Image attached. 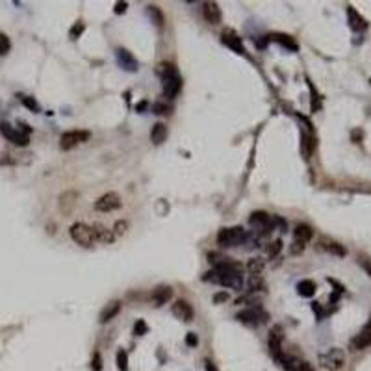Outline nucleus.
Wrapping results in <instances>:
<instances>
[{
  "label": "nucleus",
  "mask_w": 371,
  "mask_h": 371,
  "mask_svg": "<svg viewBox=\"0 0 371 371\" xmlns=\"http://www.w3.org/2000/svg\"><path fill=\"white\" fill-rule=\"evenodd\" d=\"M345 351L339 347H330L325 353H319L318 364L325 371H339L345 366Z\"/></svg>",
  "instance_id": "1"
},
{
  "label": "nucleus",
  "mask_w": 371,
  "mask_h": 371,
  "mask_svg": "<svg viewBox=\"0 0 371 371\" xmlns=\"http://www.w3.org/2000/svg\"><path fill=\"white\" fill-rule=\"evenodd\" d=\"M247 232L242 226H234V228H221L217 234V245L221 247H238L247 242Z\"/></svg>",
  "instance_id": "2"
},
{
  "label": "nucleus",
  "mask_w": 371,
  "mask_h": 371,
  "mask_svg": "<svg viewBox=\"0 0 371 371\" xmlns=\"http://www.w3.org/2000/svg\"><path fill=\"white\" fill-rule=\"evenodd\" d=\"M278 364H282V368L288 371H316L314 366L310 364L308 360H303L299 356H293V355H288V353H278L275 356Z\"/></svg>",
  "instance_id": "3"
},
{
  "label": "nucleus",
  "mask_w": 371,
  "mask_h": 371,
  "mask_svg": "<svg viewBox=\"0 0 371 371\" xmlns=\"http://www.w3.org/2000/svg\"><path fill=\"white\" fill-rule=\"evenodd\" d=\"M71 238L78 245H82V247H91L97 242L93 226H87L84 223H74L73 226H71Z\"/></svg>",
  "instance_id": "4"
},
{
  "label": "nucleus",
  "mask_w": 371,
  "mask_h": 371,
  "mask_svg": "<svg viewBox=\"0 0 371 371\" xmlns=\"http://www.w3.org/2000/svg\"><path fill=\"white\" fill-rule=\"evenodd\" d=\"M236 318L240 319L242 323H245V325L255 327V325L265 323V321L269 319V314H267L262 306H251V308H247V310L238 312V314H236Z\"/></svg>",
  "instance_id": "5"
},
{
  "label": "nucleus",
  "mask_w": 371,
  "mask_h": 371,
  "mask_svg": "<svg viewBox=\"0 0 371 371\" xmlns=\"http://www.w3.org/2000/svg\"><path fill=\"white\" fill-rule=\"evenodd\" d=\"M89 132L87 130H71V132H65L62 139H60V147L62 150H71V148L78 147L80 143H85L89 139Z\"/></svg>",
  "instance_id": "6"
},
{
  "label": "nucleus",
  "mask_w": 371,
  "mask_h": 371,
  "mask_svg": "<svg viewBox=\"0 0 371 371\" xmlns=\"http://www.w3.org/2000/svg\"><path fill=\"white\" fill-rule=\"evenodd\" d=\"M0 134L8 139V141H11L13 145H19V147H26V145L30 143L28 134H24L22 130H17V128L10 127L8 123H0Z\"/></svg>",
  "instance_id": "7"
},
{
  "label": "nucleus",
  "mask_w": 371,
  "mask_h": 371,
  "mask_svg": "<svg viewBox=\"0 0 371 371\" xmlns=\"http://www.w3.org/2000/svg\"><path fill=\"white\" fill-rule=\"evenodd\" d=\"M121 197L113 193V191H110V193H104L98 201L95 202V210L98 212H113V210H119L121 208Z\"/></svg>",
  "instance_id": "8"
},
{
  "label": "nucleus",
  "mask_w": 371,
  "mask_h": 371,
  "mask_svg": "<svg viewBox=\"0 0 371 371\" xmlns=\"http://www.w3.org/2000/svg\"><path fill=\"white\" fill-rule=\"evenodd\" d=\"M371 345V318L366 323V327L351 339V349L353 351H364Z\"/></svg>",
  "instance_id": "9"
},
{
  "label": "nucleus",
  "mask_w": 371,
  "mask_h": 371,
  "mask_svg": "<svg viewBox=\"0 0 371 371\" xmlns=\"http://www.w3.org/2000/svg\"><path fill=\"white\" fill-rule=\"evenodd\" d=\"M318 249L334 256H345V253H347L343 245H339L338 242H334L332 238H327V236H321L318 240Z\"/></svg>",
  "instance_id": "10"
},
{
  "label": "nucleus",
  "mask_w": 371,
  "mask_h": 371,
  "mask_svg": "<svg viewBox=\"0 0 371 371\" xmlns=\"http://www.w3.org/2000/svg\"><path fill=\"white\" fill-rule=\"evenodd\" d=\"M161 85H163V95L167 98H173V97L178 95L182 87V78L178 76V73L171 74L167 78H161Z\"/></svg>",
  "instance_id": "11"
},
{
  "label": "nucleus",
  "mask_w": 371,
  "mask_h": 371,
  "mask_svg": "<svg viewBox=\"0 0 371 371\" xmlns=\"http://www.w3.org/2000/svg\"><path fill=\"white\" fill-rule=\"evenodd\" d=\"M249 225L255 226V228H258V230L271 232V228H273V219H271L265 212H253V215L249 217Z\"/></svg>",
  "instance_id": "12"
},
{
  "label": "nucleus",
  "mask_w": 371,
  "mask_h": 371,
  "mask_svg": "<svg viewBox=\"0 0 371 371\" xmlns=\"http://www.w3.org/2000/svg\"><path fill=\"white\" fill-rule=\"evenodd\" d=\"M171 312H173L175 318L180 319V321H191V319H193V308H191L190 303H186V301H182V299L173 303Z\"/></svg>",
  "instance_id": "13"
},
{
  "label": "nucleus",
  "mask_w": 371,
  "mask_h": 371,
  "mask_svg": "<svg viewBox=\"0 0 371 371\" xmlns=\"http://www.w3.org/2000/svg\"><path fill=\"white\" fill-rule=\"evenodd\" d=\"M202 15L210 24H219L221 22V10L215 2H204L202 4Z\"/></svg>",
  "instance_id": "14"
},
{
  "label": "nucleus",
  "mask_w": 371,
  "mask_h": 371,
  "mask_svg": "<svg viewBox=\"0 0 371 371\" xmlns=\"http://www.w3.org/2000/svg\"><path fill=\"white\" fill-rule=\"evenodd\" d=\"M347 19H349L351 30H355V32H364L368 28V21L355 8H351V6L347 8Z\"/></svg>",
  "instance_id": "15"
},
{
  "label": "nucleus",
  "mask_w": 371,
  "mask_h": 371,
  "mask_svg": "<svg viewBox=\"0 0 371 371\" xmlns=\"http://www.w3.org/2000/svg\"><path fill=\"white\" fill-rule=\"evenodd\" d=\"M117 62H119V65H121L125 71H132V73L138 71V60L128 52V50H125V48H119V50H117Z\"/></svg>",
  "instance_id": "16"
},
{
  "label": "nucleus",
  "mask_w": 371,
  "mask_h": 371,
  "mask_svg": "<svg viewBox=\"0 0 371 371\" xmlns=\"http://www.w3.org/2000/svg\"><path fill=\"white\" fill-rule=\"evenodd\" d=\"M171 297H173V288L158 286L154 288V291H152V303H154V306H161V305L169 303Z\"/></svg>",
  "instance_id": "17"
},
{
  "label": "nucleus",
  "mask_w": 371,
  "mask_h": 371,
  "mask_svg": "<svg viewBox=\"0 0 371 371\" xmlns=\"http://www.w3.org/2000/svg\"><path fill=\"white\" fill-rule=\"evenodd\" d=\"M223 43H225L226 47H230L232 50H236V52L243 54V43L238 37V33L232 32V30H225V32H223Z\"/></svg>",
  "instance_id": "18"
},
{
  "label": "nucleus",
  "mask_w": 371,
  "mask_h": 371,
  "mask_svg": "<svg viewBox=\"0 0 371 371\" xmlns=\"http://www.w3.org/2000/svg\"><path fill=\"white\" fill-rule=\"evenodd\" d=\"M282 338H284V332H282V327H273L271 332H269V347H271V353L273 356H276L280 353V343H282Z\"/></svg>",
  "instance_id": "19"
},
{
  "label": "nucleus",
  "mask_w": 371,
  "mask_h": 371,
  "mask_svg": "<svg viewBox=\"0 0 371 371\" xmlns=\"http://www.w3.org/2000/svg\"><path fill=\"white\" fill-rule=\"evenodd\" d=\"M312 236H314V230L305 225V223H301V225H297L295 230H293V242H299V243L306 245L310 240H312Z\"/></svg>",
  "instance_id": "20"
},
{
  "label": "nucleus",
  "mask_w": 371,
  "mask_h": 371,
  "mask_svg": "<svg viewBox=\"0 0 371 371\" xmlns=\"http://www.w3.org/2000/svg\"><path fill=\"white\" fill-rule=\"evenodd\" d=\"M119 310H121V303L119 301L108 303L106 306L102 308V312H100V323H108L110 319H113L119 314Z\"/></svg>",
  "instance_id": "21"
},
{
  "label": "nucleus",
  "mask_w": 371,
  "mask_h": 371,
  "mask_svg": "<svg viewBox=\"0 0 371 371\" xmlns=\"http://www.w3.org/2000/svg\"><path fill=\"white\" fill-rule=\"evenodd\" d=\"M93 232H95V240H97V242L112 243V242L115 240V234H113V230H110V228L102 226V225H95V226H93Z\"/></svg>",
  "instance_id": "22"
},
{
  "label": "nucleus",
  "mask_w": 371,
  "mask_h": 371,
  "mask_svg": "<svg viewBox=\"0 0 371 371\" xmlns=\"http://www.w3.org/2000/svg\"><path fill=\"white\" fill-rule=\"evenodd\" d=\"M167 127L163 125V123H156L154 127H152V130H150V139H152V143H156V145H160V143H163L165 139H167Z\"/></svg>",
  "instance_id": "23"
},
{
  "label": "nucleus",
  "mask_w": 371,
  "mask_h": 371,
  "mask_svg": "<svg viewBox=\"0 0 371 371\" xmlns=\"http://www.w3.org/2000/svg\"><path fill=\"white\" fill-rule=\"evenodd\" d=\"M316 290H318V286L314 280H301L297 284V293L301 297H312L316 293Z\"/></svg>",
  "instance_id": "24"
},
{
  "label": "nucleus",
  "mask_w": 371,
  "mask_h": 371,
  "mask_svg": "<svg viewBox=\"0 0 371 371\" xmlns=\"http://www.w3.org/2000/svg\"><path fill=\"white\" fill-rule=\"evenodd\" d=\"M271 39L273 41H276V43H280L282 47H286L288 50H297L299 47H297V43L290 37V35H286V33H273L271 35Z\"/></svg>",
  "instance_id": "25"
},
{
  "label": "nucleus",
  "mask_w": 371,
  "mask_h": 371,
  "mask_svg": "<svg viewBox=\"0 0 371 371\" xmlns=\"http://www.w3.org/2000/svg\"><path fill=\"white\" fill-rule=\"evenodd\" d=\"M247 286H249L251 291H264L267 284H265V280L260 275H251L249 280H247Z\"/></svg>",
  "instance_id": "26"
},
{
  "label": "nucleus",
  "mask_w": 371,
  "mask_h": 371,
  "mask_svg": "<svg viewBox=\"0 0 371 371\" xmlns=\"http://www.w3.org/2000/svg\"><path fill=\"white\" fill-rule=\"evenodd\" d=\"M265 267V262L262 258H251L249 262H247V271L251 273V275H260L262 271H264Z\"/></svg>",
  "instance_id": "27"
},
{
  "label": "nucleus",
  "mask_w": 371,
  "mask_h": 371,
  "mask_svg": "<svg viewBox=\"0 0 371 371\" xmlns=\"http://www.w3.org/2000/svg\"><path fill=\"white\" fill-rule=\"evenodd\" d=\"M177 73V69H175V65L167 64V62H163V64L156 65V74H158L160 78H167L171 74Z\"/></svg>",
  "instance_id": "28"
},
{
  "label": "nucleus",
  "mask_w": 371,
  "mask_h": 371,
  "mask_svg": "<svg viewBox=\"0 0 371 371\" xmlns=\"http://www.w3.org/2000/svg\"><path fill=\"white\" fill-rule=\"evenodd\" d=\"M117 368L119 371H128V355L125 349L117 351Z\"/></svg>",
  "instance_id": "29"
},
{
  "label": "nucleus",
  "mask_w": 371,
  "mask_h": 371,
  "mask_svg": "<svg viewBox=\"0 0 371 371\" xmlns=\"http://www.w3.org/2000/svg\"><path fill=\"white\" fill-rule=\"evenodd\" d=\"M171 112H173V106H171L169 102L160 100V102L154 104V113H158V115H169Z\"/></svg>",
  "instance_id": "30"
},
{
  "label": "nucleus",
  "mask_w": 371,
  "mask_h": 371,
  "mask_svg": "<svg viewBox=\"0 0 371 371\" xmlns=\"http://www.w3.org/2000/svg\"><path fill=\"white\" fill-rule=\"evenodd\" d=\"M21 102L24 106L28 108L30 112H39V104L35 102V98L33 97H26V95H21Z\"/></svg>",
  "instance_id": "31"
},
{
  "label": "nucleus",
  "mask_w": 371,
  "mask_h": 371,
  "mask_svg": "<svg viewBox=\"0 0 371 371\" xmlns=\"http://www.w3.org/2000/svg\"><path fill=\"white\" fill-rule=\"evenodd\" d=\"M11 48V43H10V37L6 35V33L0 32V56H4V54H8Z\"/></svg>",
  "instance_id": "32"
},
{
  "label": "nucleus",
  "mask_w": 371,
  "mask_h": 371,
  "mask_svg": "<svg viewBox=\"0 0 371 371\" xmlns=\"http://www.w3.org/2000/svg\"><path fill=\"white\" fill-rule=\"evenodd\" d=\"M280 249H282V242H280V240H276V242H271V243H269V247H267V255L273 258V256H276L278 253H280Z\"/></svg>",
  "instance_id": "33"
},
{
  "label": "nucleus",
  "mask_w": 371,
  "mask_h": 371,
  "mask_svg": "<svg viewBox=\"0 0 371 371\" xmlns=\"http://www.w3.org/2000/svg\"><path fill=\"white\" fill-rule=\"evenodd\" d=\"M148 13L152 15V21H154V24H158V26L163 24V17H161V13H160V11H156L154 6H148Z\"/></svg>",
  "instance_id": "34"
},
{
  "label": "nucleus",
  "mask_w": 371,
  "mask_h": 371,
  "mask_svg": "<svg viewBox=\"0 0 371 371\" xmlns=\"http://www.w3.org/2000/svg\"><path fill=\"white\" fill-rule=\"evenodd\" d=\"M147 330H148V327H147V323H145L143 319L136 321V325H134V334H138V336H143Z\"/></svg>",
  "instance_id": "35"
},
{
  "label": "nucleus",
  "mask_w": 371,
  "mask_h": 371,
  "mask_svg": "<svg viewBox=\"0 0 371 371\" xmlns=\"http://www.w3.org/2000/svg\"><path fill=\"white\" fill-rule=\"evenodd\" d=\"M127 230H128V223L127 221H117L115 225H113V234H115V236H123Z\"/></svg>",
  "instance_id": "36"
},
{
  "label": "nucleus",
  "mask_w": 371,
  "mask_h": 371,
  "mask_svg": "<svg viewBox=\"0 0 371 371\" xmlns=\"http://www.w3.org/2000/svg\"><path fill=\"white\" fill-rule=\"evenodd\" d=\"M303 249H305V245L299 243V242H293V245H291V255H301Z\"/></svg>",
  "instance_id": "37"
},
{
  "label": "nucleus",
  "mask_w": 371,
  "mask_h": 371,
  "mask_svg": "<svg viewBox=\"0 0 371 371\" xmlns=\"http://www.w3.org/2000/svg\"><path fill=\"white\" fill-rule=\"evenodd\" d=\"M80 32H84V22H78L73 30H71V35H73V37H78Z\"/></svg>",
  "instance_id": "38"
},
{
  "label": "nucleus",
  "mask_w": 371,
  "mask_h": 371,
  "mask_svg": "<svg viewBox=\"0 0 371 371\" xmlns=\"http://www.w3.org/2000/svg\"><path fill=\"white\" fill-rule=\"evenodd\" d=\"M93 370L95 371L102 370V358H100V355H95V358H93Z\"/></svg>",
  "instance_id": "39"
},
{
  "label": "nucleus",
  "mask_w": 371,
  "mask_h": 371,
  "mask_svg": "<svg viewBox=\"0 0 371 371\" xmlns=\"http://www.w3.org/2000/svg\"><path fill=\"white\" fill-rule=\"evenodd\" d=\"M186 343H188V345H191V347H195V345H197V336H195L193 332H190V334L186 336Z\"/></svg>",
  "instance_id": "40"
},
{
  "label": "nucleus",
  "mask_w": 371,
  "mask_h": 371,
  "mask_svg": "<svg viewBox=\"0 0 371 371\" xmlns=\"http://www.w3.org/2000/svg\"><path fill=\"white\" fill-rule=\"evenodd\" d=\"M127 8H128L127 2H117V4H115V13H123V11L127 10Z\"/></svg>",
  "instance_id": "41"
},
{
  "label": "nucleus",
  "mask_w": 371,
  "mask_h": 371,
  "mask_svg": "<svg viewBox=\"0 0 371 371\" xmlns=\"http://www.w3.org/2000/svg\"><path fill=\"white\" fill-rule=\"evenodd\" d=\"M362 267H364V269L368 271V275L371 276V260H368V258H364V260H362Z\"/></svg>",
  "instance_id": "42"
},
{
  "label": "nucleus",
  "mask_w": 371,
  "mask_h": 371,
  "mask_svg": "<svg viewBox=\"0 0 371 371\" xmlns=\"http://www.w3.org/2000/svg\"><path fill=\"white\" fill-rule=\"evenodd\" d=\"M213 301H215V303H223V301H228V293H217V295L213 297Z\"/></svg>",
  "instance_id": "43"
},
{
  "label": "nucleus",
  "mask_w": 371,
  "mask_h": 371,
  "mask_svg": "<svg viewBox=\"0 0 371 371\" xmlns=\"http://www.w3.org/2000/svg\"><path fill=\"white\" fill-rule=\"evenodd\" d=\"M204 371H217V368H215V364L210 360H206V366H204Z\"/></svg>",
  "instance_id": "44"
},
{
  "label": "nucleus",
  "mask_w": 371,
  "mask_h": 371,
  "mask_svg": "<svg viewBox=\"0 0 371 371\" xmlns=\"http://www.w3.org/2000/svg\"><path fill=\"white\" fill-rule=\"evenodd\" d=\"M145 106H147V102H139L136 108H138V112H141V110H145Z\"/></svg>",
  "instance_id": "45"
}]
</instances>
